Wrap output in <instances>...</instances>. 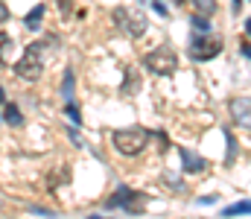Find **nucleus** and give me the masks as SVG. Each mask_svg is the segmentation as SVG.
Wrapping results in <instances>:
<instances>
[{"instance_id":"f257e3e1","label":"nucleus","mask_w":251,"mask_h":219,"mask_svg":"<svg viewBox=\"0 0 251 219\" xmlns=\"http://www.w3.org/2000/svg\"><path fill=\"white\" fill-rule=\"evenodd\" d=\"M41 50H44V44H29L26 53L21 56V62H15V73H18L21 79L35 82V79L41 76V71H44V65H41Z\"/></svg>"},{"instance_id":"f03ea898","label":"nucleus","mask_w":251,"mask_h":219,"mask_svg":"<svg viewBox=\"0 0 251 219\" xmlns=\"http://www.w3.org/2000/svg\"><path fill=\"white\" fill-rule=\"evenodd\" d=\"M143 65L155 73V76H173L178 59H176V53L170 47H158V50H152V53L143 56Z\"/></svg>"},{"instance_id":"7ed1b4c3","label":"nucleus","mask_w":251,"mask_h":219,"mask_svg":"<svg viewBox=\"0 0 251 219\" xmlns=\"http://www.w3.org/2000/svg\"><path fill=\"white\" fill-rule=\"evenodd\" d=\"M222 53V38L219 35H196L193 41H190V56L196 59V62H207V59H213V56H219Z\"/></svg>"},{"instance_id":"20e7f679","label":"nucleus","mask_w":251,"mask_h":219,"mask_svg":"<svg viewBox=\"0 0 251 219\" xmlns=\"http://www.w3.org/2000/svg\"><path fill=\"white\" fill-rule=\"evenodd\" d=\"M149 141V132L143 129H123V132H114V146L123 152V155H137Z\"/></svg>"},{"instance_id":"39448f33","label":"nucleus","mask_w":251,"mask_h":219,"mask_svg":"<svg viewBox=\"0 0 251 219\" xmlns=\"http://www.w3.org/2000/svg\"><path fill=\"white\" fill-rule=\"evenodd\" d=\"M114 21L123 24L126 32H128L131 38H137V35L146 32V18H143L140 12H131V9H114Z\"/></svg>"},{"instance_id":"423d86ee","label":"nucleus","mask_w":251,"mask_h":219,"mask_svg":"<svg viewBox=\"0 0 251 219\" xmlns=\"http://www.w3.org/2000/svg\"><path fill=\"white\" fill-rule=\"evenodd\" d=\"M131 202H146V199H143L140 193H131L128 187H120V190H117V193H114V196H111V199L105 202V205H108V208H126V211L137 214V208H134Z\"/></svg>"},{"instance_id":"0eeeda50","label":"nucleus","mask_w":251,"mask_h":219,"mask_svg":"<svg viewBox=\"0 0 251 219\" xmlns=\"http://www.w3.org/2000/svg\"><path fill=\"white\" fill-rule=\"evenodd\" d=\"M231 114H234V120H237V123L251 126V99H249V97L234 99V102H231Z\"/></svg>"},{"instance_id":"6e6552de","label":"nucleus","mask_w":251,"mask_h":219,"mask_svg":"<svg viewBox=\"0 0 251 219\" xmlns=\"http://www.w3.org/2000/svg\"><path fill=\"white\" fill-rule=\"evenodd\" d=\"M181 161H184V170H190V172H201V170L207 167V161L199 158V155L190 152V149H181Z\"/></svg>"},{"instance_id":"1a4fd4ad","label":"nucleus","mask_w":251,"mask_h":219,"mask_svg":"<svg viewBox=\"0 0 251 219\" xmlns=\"http://www.w3.org/2000/svg\"><path fill=\"white\" fill-rule=\"evenodd\" d=\"M3 117H6L9 126H21V120H24L21 111H18V105H6V108H3Z\"/></svg>"},{"instance_id":"9d476101","label":"nucleus","mask_w":251,"mask_h":219,"mask_svg":"<svg viewBox=\"0 0 251 219\" xmlns=\"http://www.w3.org/2000/svg\"><path fill=\"white\" fill-rule=\"evenodd\" d=\"M222 214H225V217H240V214H251V202H237V205L225 208Z\"/></svg>"},{"instance_id":"9b49d317","label":"nucleus","mask_w":251,"mask_h":219,"mask_svg":"<svg viewBox=\"0 0 251 219\" xmlns=\"http://www.w3.org/2000/svg\"><path fill=\"white\" fill-rule=\"evenodd\" d=\"M41 15H44V6H35L26 18V29H38L41 26Z\"/></svg>"},{"instance_id":"f8f14e48","label":"nucleus","mask_w":251,"mask_h":219,"mask_svg":"<svg viewBox=\"0 0 251 219\" xmlns=\"http://www.w3.org/2000/svg\"><path fill=\"white\" fill-rule=\"evenodd\" d=\"M193 6H196L199 12H204V15L216 12V0H193Z\"/></svg>"},{"instance_id":"ddd939ff","label":"nucleus","mask_w":251,"mask_h":219,"mask_svg":"<svg viewBox=\"0 0 251 219\" xmlns=\"http://www.w3.org/2000/svg\"><path fill=\"white\" fill-rule=\"evenodd\" d=\"M193 26H196L199 32H204V29L210 26V21H207V15H204V12H199V15H193Z\"/></svg>"},{"instance_id":"4468645a","label":"nucleus","mask_w":251,"mask_h":219,"mask_svg":"<svg viewBox=\"0 0 251 219\" xmlns=\"http://www.w3.org/2000/svg\"><path fill=\"white\" fill-rule=\"evenodd\" d=\"M64 111H67V117H70L73 123H79V120H82V117H79V108H76V102H67V108H64Z\"/></svg>"},{"instance_id":"2eb2a0df","label":"nucleus","mask_w":251,"mask_h":219,"mask_svg":"<svg viewBox=\"0 0 251 219\" xmlns=\"http://www.w3.org/2000/svg\"><path fill=\"white\" fill-rule=\"evenodd\" d=\"M126 94H134L137 91V79H134V73L128 71V79H126V88H123Z\"/></svg>"},{"instance_id":"dca6fc26","label":"nucleus","mask_w":251,"mask_h":219,"mask_svg":"<svg viewBox=\"0 0 251 219\" xmlns=\"http://www.w3.org/2000/svg\"><path fill=\"white\" fill-rule=\"evenodd\" d=\"M9 44H12V41H9V35H6V32H0V59L6 56V50H9Z\"/></svg>"},{"instance_id":"f3484780","label":"nucleus","mask_w":251,"mask_h":219,"mask_svg":"<svg viewBox=\"0 0 251 219\" xmlns=\"http://www.w3.org/2000/svg\"><path fill=\"white\" fill-rule=\"evenodd\" d=\"M56 3H59L62 15H70V12H73V0H56Z\"/></svg>"},{"instance_id":"a211bd4d","label":"nucleus","mask_w":251,"mask_h":219,"mask_svg":"<svg viewBox=\"0 0 251 219\" xmlns=\"http://www.w3.org/2000/svg\"><path fill=\"white\" fill-rule=\"evenodd\" d=\"M70 85H73V76H70V73H67V76H64V97H70Z\"/></svg>"},{"instance_id":"6ab92c4d","label":"nucleus","mask_w":251,"mask_h":219,"mask_svg":"<svg viewBox=\"0 0 251 219\" xmlns=\"http://www.w3.org/2000/svg\"><path fill=\"white\" fill-rule=\"evenodd\" d=\"M6 18H9V9H6V6H3V3H0V24H3V21H6Z\"/></svg>"},{"instance_id":"aec40b11","label":"nucleus","mask_w":251,"mask_h":219,"mask_svg":"<svg viewBox=\"0 0 251 219\" xmlns=\"http://www.w3.org/2000/svg\"><path fill=\"white\" fill-rule=\"evenodd\" d=\"M243 53H246V56L251 59V44H243Z\"/></svg>"},{"instance_id":"412c9836","label":"nucleus","mask_w":251,"mask_h":219,"mask_svg":"<svg viewBox=\"0 0 251 219\" xmlns=\"http://www.w3.org/2000/svg\"><path fill=\"white\" fill-rule=\"evenodd\" d=\"M234 3V12H240V6H243V0H231Z\"/></svg>"},{"instance_id":"4be33fe9","label":"nucleus","mask_w":251,"mask_h":219,"mask_svg":"<svg viewBox=\"0 0 251 219\" xmlns=\"http://www.w3.org/2000/svg\"><path fill=\"white\" fill-rule=\"evenodd\" d=\"M246 32H249V35H251V21H249V24H246Z\"/></svg>"},{"instance_id":"5701e85b","label":"nucleus","mask_w":251,"mask_h":219,"mask_svg":"<svg viewBox=\"0 0 251 219\" xmlns=\"http://www.w3.org/2000/svg\"><path fill=\"white\" fill-rule=\"evenodd\" d=\"M173 3H184V0H173Z\"/></svg>"}]
</instances>
